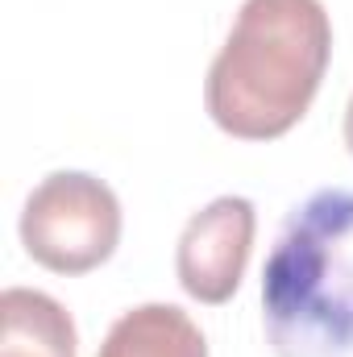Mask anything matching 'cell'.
Listing matches in <instances>:
<instances>
[{
  "label": "cell",
  "instance_id": "cell-5",
  "mask_svg": "<svg viewBox=\"0 0 353 357\" xmlns=\"http://www.w3.org/2000/svg\"><path fill=\"white\" fill-rule=\"evenodd\" d=\"M0 357H75V320L46 291L8 287L0 295Z\"/></svg>",
  "mask_w": 353,
  "mask_h": 357
},
{
  "label": "cell",
  "instance_id": "cell-7",
  "mask_svg": "<svg viewBox=\"0 0 353 357\" xmlns=\"http://www.w3.org/2000/svg\"><path fill=\"white\" fill-rule=\"evenodd\" d=\"M345 146H350V154H353V96H350V104H345Z\"/></svg>",
  "mask_w": 353,
  "mask_h": 357
},
{
  "label": "cell",
  "instance_id": "cell-4",
  "mask_svg": "<svg viewBox=\"0 0 353 357\" xmlns=\"http://www.w3.org/2000/svg\"><path fill=\"white\" fill-rule=\"evenodd\" d=\"M254 233H258V212L246 195H220L208 208H200L183 225L175 245L179 287L208 307L229 303L246 278Z\"/></svg>",
  "mask_w": 353,
  "mask_h": 357
},
{
  "label": "cell",
  "instance_id": "cell-1",
  "mask_svg": "<svg viewBox=\"0 0 353 357\" xmlns=\"http://www.w3.org/2000/svg\"><path fill=\"white\" fill-rule=\"evenodd\" d=\"M333 59L320 0H246L208 67L204 108L237 142H274L312 108Z\"/></svg>",
  "mask_w": 353,
  "mask_h": 357
},
{
  "label": "cell",
  "instance_id": "cell-3",
  "mask_svg": "<svg viewBox=\"0 0 353 357\" xmlns=\"http://www.w3.org/2000/svg\"><path fill=\"white\" fill-rule=\"evenodd\" d=\"M21 245L50 274H88L121 245V199L88 171L46 175L21 208Z\"/></svg>",
  "mask_w": 353,
  "mask_h": 357
},
{
  "label": "cell",
  "instance_id": "cell-6",
  "mask_svg": "<svg viewBox=\"0 0 353 357\" xmlns=\"http://www.w3.org/2000/svg\"><path fill=\"white\" fill-rule=\"evenodd\" d=\"M96 357H208V341L183 307L142 303L112 320Z\"/></svg>",
  "mask_w": 353,
  "mask_h": 357
},
{
  "label": "cell",
  "instance_id": "cell-2",
  "mask_svg": "<svg viewBox=\"0 0 353 357\" xmlns=\"http://www.w3.org/2000/svg\"><path fill=\"white\" fill-rule=\"evenodd\" d=\"M262 324L274 357H353V191L295 204L262 270Z\"/></svg>",
  "mask_w": 353,
  "mask_h": 357
}]
</instances>
